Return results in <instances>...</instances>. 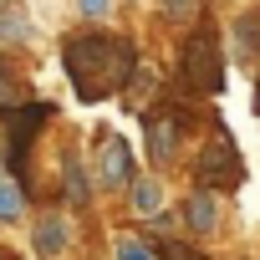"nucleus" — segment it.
<instances>
[{"mask_svg": "<svg viewBox=\"0 0 260 260\" xmlns=\"http://www.w3.org/2000/svg\"><path fill=\"white\" fill-rule=\"evenodd\" d=\"M61 67H67L72 92L82 102H102V97L127 87V77L138 67V51H133V41L107 36V31H77L61 46Z\"/></svg>", "mask_w": 260, "mask_h": 260, "instance_id": "obj_1", "label": "nucleus"}, {"mask_svg": "<svg viewBox=\"0 0 260 260\" xmlns=\"http://www.w3.org/2000/svg\"><path fill=\"white\" fill-rule=\"evenodd\" d=\"M194 184L204 194H235L245 184V164H240V148H235L224 122H209V143L194 158Z\"/></svg>", "mask_w": 260, "mask_h": 260, "instance_id": "obj_2", "label": "nucleus"}, {"mask_svg": "<svg viewBox=\"0 0 260 260\" xmlns=\"http://www.w3.org/2000/svg\"><path fill=\"white\" fill-rule=\"evenodd\" d=\"M179 72H184V87H189L194 97H219V92H224V51H219V36H214L209 21H199L194 36L184 41Z\"/></svg>", "mask_w": 260, "mask_h": 260, "instance_id": "obj_3", "label": "nucleus"}, {"mask_svg": "<svg viewBox=\"0 0 260 260\" xmlns=\"http://www.w3.org/2000/svg\"><path fill=\"white\" fill-rule=\"evenodd\" d=\"M189 127H194V102H184V97H164V102H153L148 117H143L148 153H153L158 164H169V158L179 153V143L189 138Z\"/></svg>", "mask_w": 260, "mask_h": 260, "instance_id": "obj_4", "label": "nucleus"}, {"mask_svg": "<svg viewBox=\"0 0 260 260\" xmlns=\"http://www.w3.org/2000/svg\"><path fill=\"white\" fill-rule=\"evenodd\" d=\"M46 117H51V107H46V102H36V107H16L11 138H6V164H11L16 184H26V148L36 143V127H41Z\"/></svg>", "mask_w": 260, "mask_h": 260, "instance_id": "obj_5", "label": "nucleus"}, {"mask_svg": "<svg viewBox=\"0 0 260 260\" xmlns=\"http://www.w3.org/2000/svg\"><path fill=\"white\" fill-rule=\"evenodd\" d=\"M97 184L102 189H127L133 184V153H127L122 138H107L97 153Z\"/></svg>", "mask_w": 260, "mask_h": 260, "instance_id": "obj_6", "label": "nucleus"}, {"mask_svg": "<svg viewBox=\"0 0 260 260\" xmlns=\"http://www.w3.org/2000/svg\"><path fill=\"white\" fill-rule=\"evenodd\" d=\"M214 219H219V214H214V194L194 189V194H189V204H184V224H189L194 235H209V230H214Z\"/></svg>", "mask_w": 260, "mask_h": 260, "instance_id": "obj_7", "label": "nucleus"}, {"mask_svg": "<svg viewBox=\"0 0 260 260\" xmlns=\"http://www.w3.org/2000/svg\"><path fill=\"white\" fill-rule=\"evenodd\" d=\"M61 250H67L61 214H41V224H36V255H61Z\"/></svg>", "mask_w": 260, "mask_h": 260, "instance_id": "obj_8", "label": "nucleus"}, {"mask_svg": "<svg viewBox=\"0 0 260 260\" xmlns=\"http://www.w3.org/2000/svg\"><path fill=\"white\" fill-rule=\"evenodd\" d=\"M260 51V16H240L235 26V61H255Z\"/></svg>", "mask_w": 260, "mask_h": 260, "instance_id": "obj_9", "label": "nucleus"}, {"mask_svg": "<svg viewBox=\"0 0 260 260\" xmlns=\"http://www.w3.org/2000/svg\"><path fill=\"white\" fill-rule=\"evenodd\" d=\"M67 194H72V204H77V209L92 199V184H87V174H82V164H77V158L67 164Z\"/></svg>", "mask_w": 260, "mask_h": 260, "instance_id": "obj_10", "label": "nucleus"}, {"mask_svg": "<svg viewBox=\"0 0 260 260\" xmlns=\"http://www.w3.org/2000/svg\"><path fill=\"white\" fill-rule=\"evenodd\" d=\"M133 209L138 214H158V184L153 179H138L133 184Z\"/></svg>", "mask_w": 260, "mask_h": 260, "instance_id": "obj_11", "label": "nucleus"}, {"mask_svg": "<svg viewBox=\"0 0 260 260\" xmlns=\"http://www.w3.org/2000/svg\"><path fill=\"white\" fill-rule=\"evenodd\" d=\"M16 219H21V189L0 184V224H16Z\"/></svg>", "mask_w": 260, "mask_h": 260, "instance_id": "obj_12", "label": "nucleus"}, {"mask_svg": "<svg viewBox=\"0 0 260 260\" xmlns=\"http://www.w3.org/2000/svg\"><path fill=\"white\" fill-rule=\"evenodd\" d=\"M153 260H204L194 245H184V240H164L158 250H153Z\"/></svg>", "mask_w": 260, "mask_h": 260, "instance_id": "obj_13", "label": "nucleus"}, {"mask_svg": "<svg viewBox=\"0 0 260 260\" xmlns=\"http://www.w3.org/2000/svg\"><path fill=\"white\" fill-rule=\"evenodd\" d=\"M117 260H153V245L148 240H122L117 245Z\"/></svg>", "mask_w": 260, "mask_h": 260, "instance_id": "obj_14", "label": "nucleus"}, {"mask_svg": "<svg viewBox=\"0 0 260 260\" xmlns=\"http://www.w3.org/2000/svg\"><path fill=\"white\" fill-rule=\"evenodd\" d=\"M16 107H21V87L0 72V112H16Z\"/></svg>", "mask_w": 260, "mask_h": 260, "instance_id": "obj_15", "label": "nucleus"}, {"mask_svg": "<svg viewBox=\"0 0 260 260\" xmlns=\"http://www.w3.org/2000/svg\"><path fill=\"white\" fill-rule=\"evenodd\" d=\"M164 11H169V16H179V21H184V16H194V0H164Z\"/></svg>", "mask_w": 260, "mask_h": 260, "instance_id": "obj_16", "label": "nucleus"}, {"mask_svg": "<svg viewBox=\"0 0 260 260\" xmlns=\"http://www.w3.org/2000/svg\"><path fill=\"white\" fill-rule=\"evenodd\" d=\"M107 6H112V0H82V16L97 21V16H107Z\"/></svg>", "mask_w": 260, "mask_h": 260, "instance_id": "obj_17", "label": "nucleus"}, {"mask_svg": "<svg viewBox=\"0 0 260 260\" xmlns=\"http://www.w3.org/2000/svg\"><path fill=\"white\" fill-rule=\"evenodd\" d=\"M255 112H260V92H255Z\"/></svg>", "mask_w": 260, "mask_h": 260, "instance_id": "obj_18", "label": "nucleus"}, {"mask_svg": "<svg viewBox=\"0 0 260 260\" xmlns=\"http://www.w3.org/2000/svg\"><path fill=\"white\" fill-rule=\"evenodd\" d=\"M0 72H6V56H0Z\"/></svg>", "mask_w": 260, "mask_h": 260, "instance_id": "obj_19", "label": "nucleus"}]
</instances>
